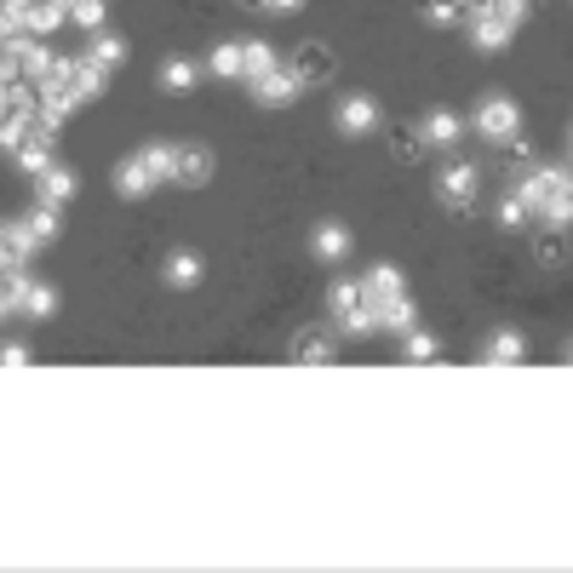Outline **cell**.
Here are the masks:
<instances>
[{
    "mask_svg": "<svg viewBox=\"0 0 573 573\" xmlns=\"http://www.w3.org/2000/svg\"><path fill=\"white\" fill-rule=\"evenodd\" d=\"M562 183H568V167H527V173H517L510 178V190H517L527 207H534V218H545V224H557V230H568V218H573V207H568V195H562Z\"/></svg>",
    "mask_w": 573,
    "mask_h": 573,
    "instance_id": "6da1fadb",
    "label": "cell"
},
{
    "mask_svg": "<svg viewBox=\"0 0 573 573\" xmlns=\"http://www.w3.org/2000/svg\"><path fill=\"white\" fill-rule=\"evenodd\" d=\"M161 183H173V143H150V150H132L127 161L115 167V195H150Z\"/></svg>",
    "mask_w": 573,
    "mask_h": 573,
    "instance_id": "7a4b0ae2",
    "label": "cell"
},
{
    "mask_svg": "<svg viewBox=\"0 0 573 573\" xmlns=\"http://www.w3.org/2000/svg\"><path fill=\"white\" fill-rule=\"evenodd\" d=\"M487 143H510V138H522V104L517 98H505V92H487L482 104H476V120H470Z\"/></svg>",
    "mask_w": 573,
    "mask_h": 573,
    "instance_id": "3957f363",
    "label": "cell"
},
{
    "mask_svg": "<svg viewBox=\"0 0 573 573\" xmlns=\"http://www.w3.org/2000/svg\"><path fill=\"white\" fill-rule=\"evenodd\" d=\"M476 190H482V167H470V161H442L436 201L447 213H470V207H476Z\"/></svg>",
    "mask_w": 573,
    "mask_h": 573,
    "instance_id": "277c9868",
    "label": "cell"
},
{
    "mask_svg": "<svg viewBox=\"0 0 573 573\" xmlns=\"http://www.w3.org/2000/svg\"><path fill=\"white\" fill-rule=\"evenodd\" d=\"M213 167L218 155L207 143H173V183L178 190H201V183H213Z\"/></svg>",
    "mask_w": 573,
    "mask_h": 573,
    "instance_id": "5b68a950",
    "label": "cell"
},
{
    "mask_svg": "<svg viewBox=\"0 0 573 573\" xmlns=\"http://www.w3.org/2000/svg\"><path fill=\"white\" fill-rule=\"evenodd\" d=\"M379 98H367V92H344L339 98V110H333V127L344 138H367V132H379Z\"/></svg>",
    "mask_w": 573,
    "mask_h": 573,
    "instance_id": "8992f818",
    "label": "cell"
},
{
    "mask_svg": "<svg viewBox=\"0 0 573 573\" xmlns=\"http://www.w3.org/2000/svg\"><path fill=\"white\" fill-rule=\"evenodd\" d=\"M247 92L258 98L264 110H281V104H293V98L304 92V75L293 69V64H276L270 75H258V80H247Z\"/></svg>",
    "mask_w": 573,
    "mask_h": 573,
    "instance_id": "52a82bcc",
    "label": "cell"
},
{
    "mask_svg": "<svg viewBox=\"0 0 573 573\" xmlns=\"http://www.w3.org/2000/svg\"><path fill=\"white\" fill-rule=\"evenodd\" d=\"M464 29H470V52H482V58L505 52V47H510V35H517V29H505L494 12H470V17H464Z\"/></svg>",
    "mask_w": 573,
    "mask_h": 573,
    "instance_id": "ba28073f",
    "label": "cell"
},
{
    "mask_svg": "<svg viewBox=\"0 0 573 573\" xmlns=\"http://www.w3.org/2000/svg\"><path fill=\"white\" fill-rule=\"evenodd\" d=\"M310 253H316V264H344L351 258V230L339 218H321L310 230Z\"/></svg>",
    "mask_w": 573,
    "mask_h": 573,
    "instance_id": "9c48e42d",
    "label": "cell"
},
{
    "mask_svg": "<svg viewBox=\"0 0 573 573\" xmlns=\"http://www.w3.org/2000/svg\"><path fill=\"white\" fill-rule=\"evenodd\" d=\"M402 293H407V281H402L396 264H373V270L361 276V298H367V310H379V304H391V298H402Z\"/></svg>",
    "mask_w": 573,
    "mask_h": 573,
    "instance_id": "30bf717a",
    "label": "cell"
},
{
    "mask_svg": "<svg viewBox=\"0 0 573 573\" xmlns=\"http://www.w3.org/2000/svg\"><path fill=\"white\" fill-rule=\"evenodd\" d=\"M293 361H304V367H327V361H339V339L327 333V327H304V333L293 339Z\"/></svg>",
    "mask_w": 573,
    "mask_h": 573,
    "instance_id": "8fae6325",
    "label": "cell"
},
{
    "mask_svg": "<svg viewBox=\"0 0 573 573\" xmlns=\"http://www.w3.org/2000/svg\"><path fill=\"white\" fill-rule=\"evenodd\" d=\"M476 361H487V367H522L527 361V339L517 333V327H499V333L482 344Z\"/></svg>",
    "mask_w": 573,
    "mask_h": 573,
    "instance_id": "7c38bea8",
    "label": "cell"
},
{
    "mask_svg": "<svg viewBox=\"0 0 573 573\" xmlns=\"http://www.w3.org/2000/svg\"><path fill=\"white\" fill-rule=\"evenodd\" d=\"M17 316H29V321H47V316H58V286H52V281H35V276H24V286H17Z\"/></svg>",
    "mask_w": 573,
    "mask_h": 573,
    "instance_id": "4fadbf2b",
    "label": "cell"
},
{
    "mask_svg": "<svg viewBox=\"0 0 573 573\" xmlns=\"http://www.w3.org/2000/svg\"><path fill=\"white\" fill-rule=\"evenodd\" d=\"M52 138H58V132H40V127H29V132H24V143L12 150L17 173H47L52 161H58V155H52Z\"/></svg>",
    "mask_w": 573,
    "mask_h": 573,
    "instance_id": "5bb4252c",
    "label": "cell"
},
{
    "mask_svg": "<svg viewBox=\"0 0 573 573\" xmlns=\"http://www.w3.org/2000/svg\"><path fill=\"white\" fill-rule=\"evenodd\" d=\"M419 132H424V143H430V150H459L464 120H459L454 110H430V115L419 120Z\"/></svg>",
    "mask_w": 573,
    "mask_h": 573,
    "instance_id": "9a60e30c",
    "label": "cell"
},
{
    "mask_svg": "<svg viewBox=\"0 0 573 573\" xmlns=\"http://www.w3.org/2000/svg\"><path fill=\"white\" fill-rule=\"evenodd\" d=\"M161 276H167V286H201V276H207V258L201 253H190V247H178V253H167V264H161Z\"/></svg>",
    "mask_w": 573,
    "mask_h": 573,
    "instance_id": "2e32d148",
    "label": "cell"
},
{
    "mask_svg": "<svg viewBox=\"0 0 573 573\" xmlns=\"http://www.w3.org/2000/svg\"><path fill=\"white\" fill-rule=\"evenodd\" d=\"M35 253H40V241L29 235V224H24V218L0 224V258H7V264H29Z\"/></svg>",
    "mask_w": 573,
    "mask_h": 573,
    "instance_id": "e0dca14e",
    "label": "cell"
},
{
    "mask_svg": "<svg viewBox=\"0 0 573 573\" xmlns=\"http://www.w3.org/2000/svg\"><path fill=\"white\" fill-rule=\"evenodd\" d=\"M293 69L304 75V87H310V80H333V52H327L321 40H304L293 52Z\"/></svg>",
    "mask_w": 573,
    "mask_h": 573,
    "instance_id": "ac0fdd59",
    "label": "cell"
},
{
    "mask_svg": "<svg viewBox=\"0 0 573 573\" xmlns=\"http://www.w3.org/2000/svg\"><path fill=\"white\" fill-rule=\"evenodd\" d=\"M35 190H40V201H52V207H64V201L75 195V173L64 167V161H52L47 173H35Z\"/></svg>",
    "mask_w": 573,
    "mask_h": 573,
    "instance_id": "d6986e66",
    "label": "cell"
},
{
    "mask_svg": "<svg viewBox=\"0 0 573 573\" xmlns=\"http://www.w3.org/2000/svg\"><path fill=\"white\" fill-rule=\"evenodd\" d=\"M24 224H29V235L47 247V241H58L64 235V207H52V201H35V207L24 213Z\"/></svg>",
    "mask_w": 573,
    "mask_h": 573,
    "instance_id": "ffe728a7",
    "label": "cell"
},
{
    "mask_svg": "<svg viewBox=\"0 0 573 573\" xmlns=\"http://www.w3.org/2000/svg\"><path fill=\"white\" fill-rule=\"evenodd\" d=\"M281 64V58H276V47H270V40H241V80H258V75H270Z\"/></svg>",
    "mask_w": 573,
    "mask_h": 573,
    "instance_id": "44dd1931",
    "label": "cell"
},
{
    "mask_svg": "<svg viewBox=\"0 0 573 573\" xmlns=\"http://www.w3.org/2000/svg\"><path fill=\"white\" fill-rule=\"evenodd\" d=\"M195 80H201V64H195V58H167V64H161V87H167V92H195Z\"/></svg>",
    "mask_w": 573,
    "mask_h": 573,
    "instance_id": "7402d4cb",
    "label": "cell"
},
{
    "mask_svg": "<svg viewBox=\"0 0 573 573\" xmlns=\"http://www.w3.org/2000/svg\"><path fill=\"white\" fill-rule=\"evenodd\" d=\"M419 17H424V24H436V29H459L470 17V7H464V0H424Z\"/></svg>",
    "mask_w": 573,
    "mask_h": 573,
    "instance_id": "603a6c76",
    "label": "cell"
},
{
    "mask_svg": "<svg viewBox=\"0 0 573 573\" xmlns=\"http://www.w3.org/2000/svg\"><path fill=\"white\" fill-rule=\"evenodd\" d=\"M207 75H218V80H241V40H218L213 58H207Z\"/></svg>",
    "mask_w": 573,
    "mask_h": 573,
    "instance_id": "cb8c5ba5",
    "label": "cell"
},
{
    "mask_svg": "<svg viewBox=\"0 0 573 573\" xmlns=\"http://www.w3.org/2000/svg\"><path fill=\"white\" fill-rule=\"evenodd\" d=\"M373 316H379V333H407V327H413V298L402 293V298H391V304H379Z\"/></svg>",
    "mask_w": 573,
    "mask_h": 573,
    "instance_id": "d4e9b609",
    "label": "cell"
},
{
    "mask_svg": "<svg viewBox=\"0 0 573 573\" xmlns=\"http://www.w3.org/2000/svg\"><path fill=\"white\" fill-rule=\"evenodd\" d=\"M424 150H430V143L419 132V120H413V127H391V155L396 161H424Z\"/></svg>",
    "mask_w": 573,
    "mask_h": 573,
    "instance_id": "484cf974",
    "label": "cell"
},
{
    "mask_svg": "<svg viewBox=\"0 0 573 573\" xmlns=\"http://www.w3.org/2000/svg\"><path fill=\"white\" fill-rule=\"evenodd\" d=\"M333 327H339L344 339H367V333H379V316L367 310V304H356V310H339Z\"/></svg>",
    "mask_w": 573,
    "mask_h": 573,
    "instance_id": "4316f807",
    "label": "cell"
},
{
    "mask_svg": "<svg viewBox=\"0 0 573 573\" xmlns=\"http://www.w3.org/2000/svg\"><path fill=\"white\" fill-rule=\"evenodd\" d=\"M534 264H545V270H557V264H568V235L550 224V230L534 241Z\"/></svg>",
    "mask_w": 573,
    "mask_h": 573,
    "instance_id": "83f0119b",
    "label": "cell"
},
{
    "mask_svg": "<svg viewBox=\"0 0 573 573\" xmlns=\"http://www.w3.org/2000/svg\"><path fill=\"white\" fill-rule=\"evenodd\" d=\"M402 356L424 367V361H442V344L430 333H419V327H407V333H402Z\"/></svg>",
    "mask_w": 573,
    "mask_h": 573,
    "instance_id": "f1b7e54d",
    "label": "cell"
},
{
    "mask_svg": "<svg viewBox=\"0 0 573 573\" xmlns=\"http://www.w3.org/2000/svg\"><path fill=\"white\" fill-rule=\"evenodd\" d=\"M87 52H92V58H98V64H104V69H115V64H127V40H120V35H110V29H98Z\"/></svg>",
    "mask_w": 573,
    "mask_h": 573,
    "instance_id": "f546056e",
    "label": "cell"
},
{
    "mask_svg": "<svg viewBox=\"0 0 573 573\" xmlns=\"http://www.w3.org/2000/svg\"><path fill=\"white\" fill-rule=\"evenodd\" d=\"M482 12H494V17H499L505 29H522L527 17H534V0H487Z\"/></svg>",
    "mask_w": 573,
    "mask_h": 573,
    "instance_id": "4dcf8cb0",
    "label": "cell"
},
{
    "mask_svg": "<svg viewBox=\"0 0 573 573\" xmlns=\"http://www.w3.org/2000/svg\"><path fill=\"white\" fill-rule=\"evenodd\" d=\"M104 0H69V24L75 29H87V35H98V29H104Z\"/></svg>",
    "mask_w": 573,
    "mask_h": 573,
    "instance_id": "1f68e13d",
    "label": "cell"
},
{
    "mask_svg": "<svg viewBox=\"0 0 573 573\" xmlns=\"http://www.w3.org/2000/svg\"><path fill=\"white\" fill-rule=\"evenodd\" d=\"M499 224H505V230H527V224H534V207H527L517 190H505V201H499Z\"/></svg>",
    "mask_w": 573,
    "mask_h": 573,
    "instance_id": "d6a6232c",
    "label": "cell"
},
{
    "mask_svg": "<svg viewBox=\"0 0 573 573\" xmlns=\"http://www.w3.org/2000/svg\"><path fill=\"white\" fill-rule=\"evenodd\" d=\"M327 304H333V316H339V310H356V304H367V298H361V281H333Z\"/></svg>",
    "mask_w": 573,
    "mask_h": 573,
    "instance_id": "836d02e7",
    "label": "cell"
},
{
    "mask_svg": "<svg viewBox=\"0 0 573 573\" xmlns=\"http://www.w3.org/2000/svg\"><path fill=\"white\" fill-rule=\"evenodd\" d=\"M35 361V351L24 339H12V344H0V367H29Z\"/></svg>",
    "mask_w": 573,
    "mask_h": 573,
    "instance_id": "e575fe53",
    "label": "cell"
},
{
    "mask_svg": "<svg viewBox=\"0 0 573 573\" xmlns=\"http://www.w3.org/2000/svg\"><path fill=\"white\" fill-rule=\"evenodd\" d=\"M304 0H264V12H298Z\"/></svg>",
    "mask_w": 573,
    "mask_h": 573,
    "instance_id": "d590c367",
    "label": "cell"
},
{
    "mask_svg": "<svg viewBox=\"0 0 573 573\" xmlns=\"http://www.w3.org/2000/svg\"><path fill=\"white\" fill-rule=\"evenodd\" d=\"M562 195H568V207H573V167H568V183H562Z\"/></svg>",
    "mask_w": 573,
    "mask_h": 573,
    "instance_id": "8d00e7d4",
    "label": "cell"
},
{
    "mask_svg": "<svg viewBox=\"0 0 573 573\" xmlns=\"http://www.w3.org/2000/svg\"><path fill=\"white\" fill-rule=\"evenodd\" d=\"M7 310H12V298H7V293H0V321H7Z\"/></svg>",
    "mask_w": 573,
    "mask_h": 573,
    "instance_id": "74e56055",
    "label": "cell"
},
{
    "mask_svg": "<svg viewBox=\"0 0 573 573\" xmlns=\"http://www.w3.org/2000/svg\"><path fill=\"white\" fill-rule=\"evenodd\" d=\"M562 361H568V367H573V339H568V344H562Z\"/></svg>",
    "mask_w": 573,
    "mask_h": 573,
    "instance_id": "f35d334b",
    "label": "cell"
},
{
    "mask_svg": "<svg viewBox=\"0 0 573 573\" xmlns=\"http://www.w3.org/2000/svg\"><path fill=\"white\" fill-rule=\"evenodd\" d=\"M464 7H470V12H482V7H487V0H464Z\"/></svg>",
    "mask_w": 573,
    "mask_h": 573,
    "instance_id": "ab89813d",
    "label": "cell"
},
{
    "mask_svg": "<svg viewBox=\"0 0 573 573\" xmlns=\"http://www.w3.org/2000/svg\"><path fill=\"white\" fill-rule=\"evenodd\" d=\"M241 7H264V0H241Z\"/></svg>",
    "mask_w": 573,
    "mask_h": 573,
    "instance_id": "60d3db41",
    "label": "cell"
},
{
    "mask_svg": "<svg viewBox=\"0 0 573 573\" xmlns=\"http://www.w3.org/2000/svg\"><path fill=\"white\" fill-rule=\"evenodd\" d=\"M568 161H573V143H568Z\"/></svg>",
    "mask_w": 573,
    "mask_h": 573,
    "instance_id": "b9f144b4",
    "label": "cell"
}]
</instances>
